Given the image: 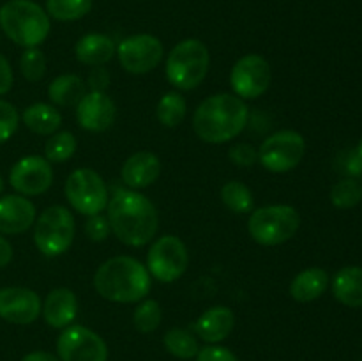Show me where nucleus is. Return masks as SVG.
Wrapping results in <instances>:
<instances>
[{
    "label": "nucleus",
    "instance_id": "nucleus-25",
    "mask_svg": "<svg viewBox=\"0 0 362 361\" xmlns=\"http://www.w3.org/2000/svg\"><path fill=\"white\" fill-rule=\"evenodd\" d=\"M87 94V85L78 74H60L48 85V98L57 106H76Z\"/></svg>",
    "mask_w": 362,
    "mask_h": 361
},
{
    "label": "nucleus",
    "instance_id": "nucleus-27",
    "mask_svg": "<svg viewBox=\"0 0 362 361\" xmlns=\"http://www.w3.org/2000/svg\"><path fill=\"white\" fill-rule=\"evenodd\" d=\"M187 112V103L180 92H166L161 96L156 106V117L165 127H177L184 120Z\"/></svg>",
    "mask_w": 362,
    "mask_h": 361
},
{
    "label": "nucleus",
    "instance_id": "nucleus-6",
    "mask_svg": "<svg viewBox=\"0 0 362 361\" xmlns=\"http://www.w3.org/2000/svg\"><path fill=\"white\" fill-rule=\"evenodd\" d=\"M247 232L260 246H279L292 239L300 227V214L286 204H272L250 212Z\"/></svg>",
    "mask_w": 362,
    "mask_h": 361
},
{
    "label": "nucleus",
    "instance_id": "nucleus-16",
    "mask_svg": "<svg viewBox=\"0 0 362 361\" xmlns=\"http://www.w3.org/2000/svg\"><path fill=\"white\" fill-rule=\"evenodd\" d=\"M117 119V106L106 92L88 91L76 105V122L81 130L103 133Z\"/></svg>",
    "mask_w": 362,
    "mask_h": 361
},
{
    "label": "nucleus",
    "instance_id": "nucleus-11",
    "mask_svg": "<svg viewBox=\"0 0 362 361\" xmlns=\"http://www.w3.org/2000/svg\"><path fill=\"white\" fill-rule=\"evenodd\" d=\"M115 55L127 73L147 74L161 64L165 46L152 34H134L119 42Z\"/></svg>",
    "mask_w": 362,
    "mask_h": 361
},
{
    "label": "nucleus",
    "instance_id": "nucleus-9",
    "mask_svg": "<svg viewBox=\"0 0 362 361\" xmlns=\"http://www.w3.org/2000/svg\"><path fill=\"white\" fill-rule=\"evenodd\" d=\"M306 154V140L299 131L281 130L262 142L258 163L272 173H285L299 166Z\"/></svg>",
    "mask_w": 362,
    "mask_h": 361
},
{
    "label": "nucleus",
    "instance_id": "nucleus-44",
    "mask_svg": "<svg viewBox=\"0 0 362 361\" xmlns=\"http://www.w3.org/2000/svg\"><path fill=\"white\" fill-rule=\"evenodd\" d=\"M2 191H4V179L2 176H0V195H2Z\"/></svg>",
    "mask_w": 362,
    "mask_h": 361
},
{
    "label": "nucleus",
    "instance_id": "nucleus-38",
    "mask_svg": "<svg viewBox=\"0 0 362 361\" xmlns=\"http://www.w3.org/2000/svg\"><path fill=\"white\" fill-rule=\"evenodd\" d=\"M108 85H110V73L106 71V67L105 66L92 67V71L88 73L87 87L95 92H106Z\"/></svg>",
    "mask_w": 362,
    "mask_h": 361
},
{
    "label": "nucleus",
    "instance_id": "nucleus-30",
    "mask_svg": "<svg viewBox=\"0 0 362 361\" xmlns=\"http://www.w3.org/2000/svg\"><path fill=\"white\" fill-rule=\"evenodd\" d=\"M78 140L71 131H57L48 138L45 145V158L49 163H64L74 156Z\"/></svg>",
    "mask_w": 362,
    "mask_h": 361
},
{
    "label": "nucleus",
    "instance_id": "nucleus-8",
    "mask_svg": "<svg viewBox=\"0 0 362 361\" xmlns=\"http://www.w3.org/2000/svg\"><path fill=\"white\" fill-rule=\"evenodd\" d=\"M67 202L83 216L101 214L110 202L108 186L105 179L92 168H76L67 176L64 186Z\"/></svg>",
    "mask_w": 362,
    "mask_h": 361
},
{
    "label": "nucleus",
    "instance_id": "nucleus-10",
    "mask_svg": "<svg viewBox=\"0 0 362 361\" xmlns=\"http://www.w3.org/2000/svg\"><path fill=\"white\" fill-rule=\"evenodd\" d=\"M189 265V253L180 237L173 234L158 237L147 253V269L154 280L161 283H173L186 273Z\"/></svg>",
    "mask_w": 362,
    "mask_h": 361
},
{
    "label": "nucleus",
    "instance_id": "nucleus-12",
    "mask_svg": "<svg viewBox=\"0 0 362 361\" xmlns=\"http://www.w3.org/2000/svg\"><path fill=\"white\" fill-rule=\"evenodd\" d=\"M272 81L271 64L258 53L240 57L230 73V85L233 94L240 99H257L267 92Z\"/></svg>",
    "mask_w": 362,
    "mask_h": 361
},
{
    "label": "nucleus",
    "instance_id": "nucleus-4",
    "mask_svg": "<svg viewBox=\"0 0 362 361\" xmlns=\"http://www.w3.org/2000/svg\"><path fill=\"white\" fill-rule=\"evenodd\" d=\"M0 28L18 46L37 48L52 30V18L34 0H9L0 7Z\"/></svg>",
    "mask_w": 362,
    "mask_h": 361
},
{
    "label": "nucleus",
    "instance_id": "nucleus-36",
    "mask_svg": "<svg viewBox=\"0 0 362 361\" xmlns=\"http://www.w3.org/2000/svg\"><path fill=\"white\" fill-rule=\"evenodd\" d=\"M228 158L233 165L240 168H250L258 161V149L250 144H235L228 151Z\"/></svg>",
    "mask_w": 362,
    "mask_h": 361
},
{
    "label": "nucleus",
    "instance_id": "nucleus-42",
    "mask_svg": "<svg viewBox=\"0 0 362 361\" xmlns=\"http://www.w3.org/2000/svg\"><path fill=\"white\" fill-rule=\"evenodd\" d=\"M21 361H60L59 356H53L52 353H46V350H34V353H28L27 356H23Z\"/></svg>",
    "mask_w": 362,
    "mask_h": 361
},
{
    "label": "nucleus",
    "instance_id": "nucleus-13",
    "mask_svg": "<svg viewBox=\"0 0 362 361\" xmlns=\"http://www.w3.org/2000/svg\"><path fill=\"white\" fill-rule=\"evenodd\" d=\"M60 361H108L105 340L85 326H67L57 338Z\"/></svg>",
    "mask_w": 362,
    "mask_h": 361
},
{
    "label": "nucleus",
    "instance_id": "nucleus-24",
    "mask_svg": "<svg viewBox=\"0 0 362 361\" xmlns=\"http://www.w3.org/2000/svg\"><path fill=\"white\" fill-rule=\"evenodd\" d=\"M21 120L32 133L41 134V137H52L62 126L60 112L48 103H34L27 106L21 113Z\"/></svg>",
    "mask_w": 362,
    "mask_h": 361
},
{
    "label": "nucleus",
    "instance_id": "nucleus-2",
    "mask_svg": "<svg viewBox=\"0 0 362 361\" xmlns=\"http://www.w3.org/2000/svg\"><path fill=\"white\" fill-rule=\"evenodd\" d=\"M250 108L239 96L221 92L204 99L193 115V130L205 144H226L247 126Z\"/></svg>",
    "mask_w": 362,
    "mask_h": 361
},
{
    "label": "nucleus",
    "instance_id": "nucleus-23",
    "mask_svg": "<svg viewBox=\"0 0 362 361\" xmlns=\"http://www.w3.org/2000/svg\"><path fill=\"white\" fill-rule=\"evenodd\" d=\"M329 287V275L322 268H308L290 283V296L299 303L318 299Z\"/></svg>",
    "mask_w": 362,
    "mask_h": 361
},
{
    "label": "nucleus",
    "instance_id": "nucleus-17",
    "mask_svg": "<svg viewBox=\"0 0 362 361\" xmlns=\"http://www.w3.org/2000/svg\"><path fill=\"white\" fill-rule=\"evenodd\" d=\"M37 212L35 205L23 195H6L0 197V234L18 236L35 223Z\"/></svg>",
    "mask_w": 362,
    "mask_h": 361
},
{
    "label": "nucleus",
    "instance_id": "nucleus-15",
    "mask_svg": "<svg viewBox=\"0 0 362 361\" xmlns=\"http://www.w3.org/2000/svg\"><path fill=\"white\" fill-rule=\"evenodd\" d=\"M42 303L35 290L27 287L0 289V319L18 326H28L41 315Z\"/></svg>",
    "mask_w": 362,
    "mask_h": 361
},
{
    "label": "nucleus",
    "instance_id": "nucleus-21",
    "mask_svg": "<svg viewBox=\"0 0 362 361\" xmlns=\"http://www.w3.org/2000/svg\"><path fill=\"white\" fill-rule=\"evenodd\" d=\"M115 52L117 46L113 39L106 34H99V32L85 34L83 38L78 39L76 46H74V55H76L78 62L90 67L108 64L115 55Z\"/></svg>",
    "mask_w": 362,
    "mask_h": 361
},
{
    "label": "nucleus",
    "instance_id": "nucleus-43",
    "mask_svg": "<svg viewBox=\"0 0 362 361\" xmlns=\"http://www.w3.org/2000/svg\"><path fill=\"white\" fill-rule=\"evenodd\" d=\"M356 151H357V154H359V156H361V158H362V138H361V142H359V144H357Z\"/></svg>",
    "mask_w": 362,
    "mask_h": 361
},
{
    "label": "nucleus",
    "instance_id": "nucleus-39",
    "mask_svg": "<svg viewBox=\"0 0 362 361\" xmlns=\"http://www.w3.org/2000/svg\"><path fill=\"white\" fill-rule=\"evenodd\" d=\"M341 170L345 173H349L350 177L361 176L362 173V158L357 154L356 149H354V151L345 152V154L341 156Z\"/></svg>",
    "mask_w": 362,
    "mask_h": 361
},
{
    "label": "nucleus",
    "instance_id": "nucleus-34",
    "mask_svg": "<svg viewBox=\"0 0 362 361\" xmlns=\"http://www.w3.org/2000/svg\"><path fill=\"white\" fill-rule=\"evenodd\" d=\"M18 126H20V113L16 106L6 99H0V145L13 138Z\"/></svg>",
    "mask_w": 362,
    "mask_h": 361
},
{
    "label": "nucleus",
    "instance_id": "nucleus-7",
    "mask_svg": "<svg viewBox=\"0 0 362 361\" xmlns=\"http://www.w3.org/2000/svg\"><path fill=\"white\" fill-rule=\"evenodd\" d=\"M76 234L73 212L64 205H49L35 218L34 244L46 257H60L71 248Z\"/></svg>",
    "mask_w": 362,
    "mask_h": 361
},
{
    "label": "nucleus",
    "instance_id": "nucleus-26",
    "mask_svg": "<svg viewBox=\"0 0 362 361\" xmlns=\"http://www.w3.org/2000/svg\"><path fill=\"white\" fill-rule=\"evenodd\" d=\"M163 343H165V349L179 360H193L200 350L194 333L184 328L168 329L163 336Z\"/></svg>",
    "mask_w": 362,
    "mask_h": 361
},
{
    "label": "nucleus",
    "instance_id": "nucleus-1",
    "mask_svg": "<svg viewBox=\"0 0 362 361\" xmlns=\"http://www.w3.org/2000/svg\"><path fill=\"white\" fill-rule=\"evenodd\" d=\"M108 222L112 234L131 248L151 243L159 229L156 205L136 190H120L108 202Z\"/></svg>",
    "mask_w": 362,
    "mask_h": 361
},
{
    "label": "nucleus",
    "instance_id": "nucleus-40",
    "mask_svg": "<svg viewBox=\"0 0 362 361\" xmlns=\"http://www.w3.org/2000/svg\"><path fill=\"white\" fill-rule=\"evenodd\" d=\"M14 84V74L13 67H11L9 60L0 53V96L7 94L13 88Z\"/></svg>",
    "mask_w": 362,
    "mask_h": 361
},
{
    "label": "nucleus",
    "instance_id": "nucleus-29",
    "mask_svg": "<svg viewBox=\"0 0 362 361\" xmlns=\"http://www.w3.org/2000/svg\"><path fill=\"white\" fill-rule=\"evenodd\" d=\"M92 0H46V13L57 21H76L87 16Z\"/></svg>",
    "mask_w": 362,
    "mask_h": 361
},
{
    "label": "nucleus",
    "instance_id": "nucleus-28",
    "mask_svg": "<svg viewBox=\"0 0 362 361\" xmlns=\"http://www.w3.org/2000/svg\"><path fill=\"white\" fill-rule=\"evenodd\" d=\"M221 202L235 214H250L255 207L253 191L240 180H228L223 184Z\"/></svg>",
    "mask_w": 362,
    "mask_h": 361
},
{
    "label": "nucleus",
    "instance_id": "nucleus-20",
    "mask_svg": "<svg viewBox=\"0 0 362 361\" xmlns=\"http://www.w3.org/2000/svg\"><path fill=\"white\" fill-rule=\"evenodd\" d=\"M235 328V314L228 306H212L205 310L193 324L194 335L207 343H219L228 338Z\"/></svg>",
    "mask_w": 362,
    "mask_h": 361
},
{
    "label": "nucleus",
    "instance_id": "nucleus-32",
    "mask_svg": "<svg viewBox=\"0 0 362 361\" xmlns=\"http://www.w3.org/2000/svg\"><path fill=\"white\" fill-rule=\"evenodd\" d=\"M362 200V184L354 177L338 180L331 190V202L338 209H352Z\"/></svg>",
    "mask_w": 362,
    "mask_h": 361
},
{
    "label": "nucleus",
    "instance_id": "nucleus-33",
    "mask_svg": "<svg viewBox=\"0 0 362 361\" xmlns=\"http://www.w3.org/2000/svg\"><path fill=\"white\" fill-rule=\"evenodd\" d=\"M21 76L30 84H37L46 74V57L39 48H25L20 57Z\"/></svg>",
    "mask_w": 362,
    "mask_h": 361
},
{
    "label": "nucleus",
    "instance_id": "nucleus-5",
    "mask_svg": "<svg viewBox=\"0 0 362 361\" xmlns=\"http://www.w3.org/2000/svg\"><path fill=\"white\" fill-rule=\"evenodd\" d=\"M211 53L200 39H184L170 50L166 57V80L179 91L200 87L209 74Z\"/></svg>",
    "mask_w": 362,
    "mask_h": 361
},
{
    "label": "nucleus",
    "instance_id": "nucleus-35",
    "mask_svg": "<svg viewBox=\"0 0 362 361\" xmlns=\"http://www.w3.org/2000/svg\"><path fill=\"white\" fill-rule=\"evenodd\" d=\"M110 232H112V229H110L108 216H88L87 223H85V234L92 243H103V241L108 239Z\"/></svg>",
    "mask_w": 362,
    "mask_h": 361
},
{
    "label": "nucleus",
    "instance_id": "nucleus-3",
    "mask_svg": "<svg viewBox=\"0 0 362 361\" xmlns=\"http://www.w3.org/2000/svg\"><path fill=\"white\" fill-rule=\"evenodd\" d=\"M152 287V276L147 265L129 255H117L98 268L94 289L103 299L112 303H140Z\"/></svg>",
    "mask_w": 362,
    "mask_h": 361
},
{
    "label": "nucleus",
    "instance_id": "nucleus-31",
    "mask_svg": "<svg viewBox=\"0 0 362 361\" xmlns=\"http://www.w3.org/2000/svg\"><path fill=\"white\" fill-rule=\"evenodd\" d=\"M163 321V308L156 299H141L134 308L133 324L140 333H152L159 328Z\"/></svg>",
    "mask_w": 362,
    "mask_h": 361
},
{
    "label": "nucleus",
    "instance_id": "nucleus-18",
    "mask_svg": "<svg viewBox=\"0 0 362 361\" xmlns=\"http://www.w3.org/2000/svg\"><path fill=\"white\" fill-rule=\"evenodd\" d=\"M161 176V161L151 151H140L131 154L124 161L120 177L129 190H145L152 186Z\"/></svg>",
    "mask_w": 362,
    "mask_h": 361
},
{
    "label": "nucleus",
    "instance_id": "nucleus-41",
    "mask_svg": "<svg viewBox=\"0 0 362 361\" xmlns=\"http://www.w3.org/2000/svg\"><path fill=\"white\" fill-rule=\"evenodd\" d=\"M11 260H13V246H11L9 241L0 234V269L9 265Z\"/></svg>",
    "mask_w": 362,
    "mask_h": 361
},
{
    "label": "nucleus",
    "instance_id": "nucleus-19",
    "mask_svg": "<svg viewBox=\"0 0 362 361\" xmlns=\"http://www.w3.org/2000/svg\"><path fill=\"white\" fill-rule=\"evenodd\" d=\"M45 322L53 329H64L78 317V297L67 287L53 289L46 296L41 310Z\"/></svg>",
    "mask_w": 362,
    "mask_h": 361
},
{
    "label": "nucleus",
    "instance_id": "nucleus-22",
    "mask_svg": "<svg viewBox=\"0 0 362 361\" xmlns=\"http://www.w3.org/2000/svg\"><path fill=\"white\" fill-rule=\"evenodd\" d=\"M332 294L341 304L362 308V268L346 265L332 278Z\"/></svg>",
    "mask_w": 362,
    "mask_h": 361
},
{
    "label": "nucleus",
    "instance_id": "nucleus-14",
    "mask_svg": "<svg viewBox=\"0 0 362 361\" xmlns=\"http://www.w3.org/2000/svg\"><path fill=\"white\" fill-rule=\"evenodd\" d=\"M9 184L18 195L37 197L53 184V166L42 156H25L18 159L9 172Z\"/></svg>",
    "mask_w": 362,
    "mask_h": 361
},
{
    "label": "nucleus",
    "instance_id": "nucleus-37",
    "mask_svg": "<svg viewBox=\"0 0 362 361\" xmlns=\"http://www.w3.org/2000/svg\"><path fill=\"white\" fill-rule=\"evenodd\" d=\"M197 361H239L235 354L230 349L221 345H216V343H209L207 347L198 350Z\"/></svg>",
    "mask_w": 362,
    "mask_h": 361
}]
</instances>
